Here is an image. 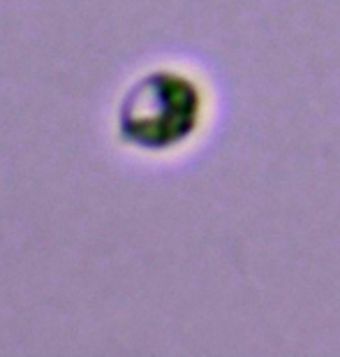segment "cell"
I'll use <instances>...</instances> for the list:
<instances>
[{
	"label": "cell",
	"mask_w": 340,
	"mask_h": 357,
	"mask_svg": "<svg viewBox=\"0 0 340 357\" xmlns=\"http://www.w3.org/2000/svg\"><path fill=\"white\" fill-rule=\"evenodd\" d=\"M200 116L197 84L174 70H155L125 93L118 107V135L130 146L165 151L183 144L197 130Z\"/></svg>",
	"instance_id": "obj_1"
}]
</instances>
